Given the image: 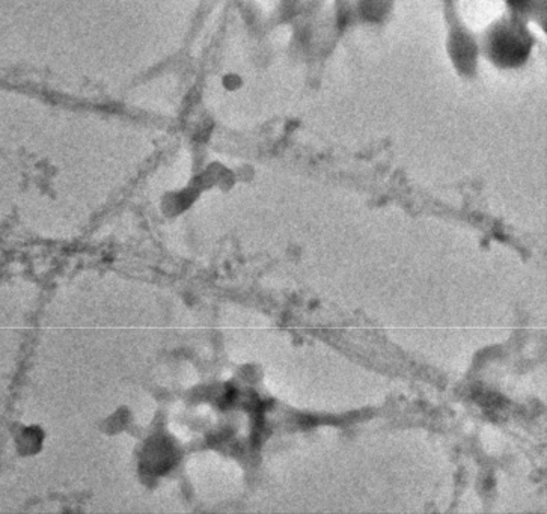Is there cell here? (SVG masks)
Masks as SVG:
<instances>
[{
	"instance_id": "cell-1",
	"label": "cell",
	"mask_w": 547,
	"mask_h": 514,
	"mask_svg": "<svg viewBox=\"0 0 547 514\" xmlns=\"http://www.w3.org/2000/svg\"><path fill=\"white\" fill-rule=\"evenodd\" d=\"M496 53L499 59L504 62H520L526 57L528 50L517 41H512L508 37H505L496 42Z\"/></svg>"
},
{
	"instance_id": "cell-2",
	"label": "cell",
	"mask_w": 547,
	"mask_h": 514,
	"mask_svg": "<svg viewBox=\"0 0 547 514\" xmlns=\"http://www.w3.org/2000/svg\"><path fill=\"white\" fill-rule=\"evenodd\" d=\"M508 2L512 6H523L526 3V0H508Z\"/></svg>"
}]
</instances>
